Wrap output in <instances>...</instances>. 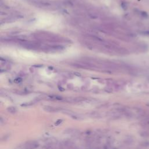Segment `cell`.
Wrapping results in <instances>:
<instances>
[{
  "label": "cell",
  "mask_w": 149,
  "mask_h": 149,
  "mask_svg": "<svg viewBox=\"0 0 149 149\" xmlns=\"http://www.w3.org/2000/svg\"><path fill=\"white\" fill-rule=\"evenodd\" d=\"M61 112L66 114V115H68V116H69L72 119H75V120H81L84 118L83 115H81V114L78 113L77 112H75L69 110V109L62 108Z\"/></svg>",
  "instance_id": "1"
},
{
  "label": "cell",
  "mask_w": 149,
  "mask_h": 149,
  "mask_svg": "<svg viewBox=\"0 0 149 149\" xmlns=\"http://www.w3.org/2000/svg\"><path fill=\"white\" fill-rule=\"evenodd\" d=\"M39 143L36 140H29L26 141L23 146L26 149H36L39 147Z\"/></svg>",
  "instance_id": "2"
},
{
  "label": "cell",
  "mask_w": 149,
  "mask_h": 149,
  "mask_svg": "<svg viewBox=\"0 0 149 149\" xmlns=\"http://www.w3.org/2000/svg\"><path fill=\"white\" fill-rule=\"evenodd\" d=\"M62 108H59L58 107H54L51 105H47L44 107V110L48 112H58L61 111Z\"/></svg>",
  "instance_id": "3"
},
{
  "label": "cell",
  "mask_w": 149,
  "mask_h": 149,
  "mask_svg": "<svg viewBox=\"0 0 149 149\" xmlns=\"http://www.w3.org/2000/svg\"><path fill=\"white\" fill-rule=\"evenodd\" d=\"M140 123L143 128L149 129V115L148 114L146 117L141 119Z\"/></svg>",
  "instance_id": "4"
},
{
  "label": "cell",
  "mask_w": 149,
  "mask_h": 149,
  "mask_svg": "<svg viewBox=\"0 0 149 149\" xmlns=\"http://www.w3.org/2000/svg\"><path fill=\"white\" fill-rule=\"evenodd\" d=\"M65 133H66V134H77L78 133V130H76V129H67L65 131Z\"/></svg>",
  "instance_id": "5"
},
{
  "label": "cell",
  "mask_w": 149,
  "mask_h": 149,
  "mask_svg": "<svg viewBox=\"0 0 149 149\" xmlns=\"http://www.w3.org/2000/svg\"><path fill=\"white\" fill-rule=\"evenodd\" d=\"M141 147H143V148L149 149V140H147V141H143V143H141Z\"/></svg>",
  "instance_id": "6"
},
{
  "label": "cell",
  "mask_w": 149,
  "mask_h": 149,
  "mask_svg": "<svg viewBox=\"0 0 149 149\" xmlns=\"http://www.w3.org/2000/svg\"><path fill=\"white\" fill-rule=\"evenodd\" d=\"M7 110L10 113H15L16 112V109L15 107H8Z\"/></svg>",
  "instance_id": "7"
},
{
  "label": "cell",
  "mask_w": 149,
  "mask_h": 149,
  "mask_svg": "<svg viewBox=\"0 0 149 149\" xmlns=\"http://www.w3.org/2000/svg\"><path fill=\"white\" fill-rule=\"evenodd\" d=\"M19 149H26V148H25L24 147H22L21 148H19Z\"/></svg>",
  "instance_id": "8"
}]
</instances>
